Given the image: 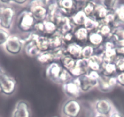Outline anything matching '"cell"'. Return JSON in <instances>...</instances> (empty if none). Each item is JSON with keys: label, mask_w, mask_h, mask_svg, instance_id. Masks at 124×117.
I'll return each mask as SVG.
<instances>
[{"label": "cell", "mask_w": 124, "mask_h": 117, "mask_svg": "<svg viewBox=\"0 0 124 117\" xmlns=\"http://www.w3.org/2000/svg\"><path fill=\"white\" fill-rule=\"evenodd\" d=\"M36 20L29 10H22L18 16L17 26L21 31L30 33L32 31Z\"/></svg>", "instance_id": "1"}, {"label": "cell", "mask_w": 124, "mask_h": 117, "mask_svg": "<svg viewBox=\"0 0 124 117\" xmlns=\"http://www.w3.org/2000/svg\"><path fill=\"white\" fill-rule=\"evenodd\" d=\"M29 10L32 14L37 22H43L47 18V8L42 4L41 1H31Z\"/></svg>", "instance_id": "2"}, {"label": "cell", "mask_w": 124, "mask_h": 117, "mask_svg": "<svg viewBox=\"0 0 124 117\" xmlns=\"http://www.w3.org/2000/svg\"><path fill=\"white\" fill-rule=\"evenodd\" d=\"M16 82L13 77L7 74H0V92L6 95H11L15 92Z\"/></svg>", "instance_id": "3"}, {"label": "cell", "mask_w": 124, "mask_h": 117, "mask_svg": "<svg viewBox=\"0 0 124 117\" xmlns=\"http://www.w3.org/2000/svg\"><path fill=\"white\" fill-rule=\"evenodd\" d=\"M75 80L78 84L82 92H88L94 87L97 86L98 79L91 76L89 73L82 75Z\"/></svg>", "instance_id": "4"}, {"label": "cell", "mask_w": 124, "mask_h": 117, "mask_svg": "<svg viewBox=\"0 0 124 117\" xmlns=\"http://www.w3.org/2000/svg\"><path fill=\"white\" fill-rule=\"evenodd\" d=\"M15 11L10 7L0 8V25L4 29H10L14 20Z\"/></svg>", "instance_id": "5"}, {"label": "cell", "mask_w": 124, "mask_h": 117, "mask_svg": "<svg viewBox=\"0 0 124 117\" xmlns=\"http://www.w3.org/2000/svg\"><path fill=\"white\" fill-rule=\"evenodd\" d=\"M80 104L75 99L68 100L63 106L62 111L65 116L68 117H77L81 112Z\"/></svg>", "instance_id": "6"}, {"label": "cell", "mask_w": 124, "mask_h": 117, "mask_svg": "<svg viewBox=\"0 0 124 117\" xmlns=\"http://www.w3.org/2000/svg\"><path fill=\"white\" fill-rule=\"evenodd\" d=\"M57 26V31L63 35L67 33H71L72 29V23L71 19L68 17L63 16L62 14L58 15L54 21Z\"/></svg>", "instance_id": "7"}, {"label": "cell", "mask_w": 124, "mask_h": 117, "mask_svg": "<svg viewBox=\"0 0 124 117\" xmlns=\"http://www.w3.org/2000/svg\"><path fill=\"white\" fill-rule=\"evenodd\" d=\"M58 9L62 15L68 17L72 15L77 12L76 1L73 0H62L57 1Z\"/></svg>", "instance_id": "8"}, {"label": "cell", "mask_w": 124, "mask_h": 117, "mask_svg": "<svg viewBox=\"0 0 124 117\" xmlns=\"http://www.w3.org/2000/svg\"><path fill=\"white\" fill-rule=\"evenodd\" d=\"M23 46L21 39L16 35H11L5 43L6 50L12 54H18L21 52Z\"/></svg>", "instance_id": "9"}, {"label": "cell", "mask_w": 124, "mask_h": 117, "mask_svg": "<svg viewBox=\"0 0 124 117\" xmlns=\"http://www.w3.org/2000/svg\"><path fill=\"white\" fill-rule=\"evenodd\" d=\"M103 53L101 55L103 62H115L117 58L116 46L112 42H107L103 46Z\"/></svg>", "instance_id": "10"}, {"label": "cell", "mask_w": 124, "mask_h": 117, "mask_svg": "<svg viewBox=\"0 0 124 117\" xmlns=\"http://www.w3.org/2000/svg\"><path fill=\"white\" fill-rule=\"evenodd\" d=\"M62 89L68 96L72 98L73 99L80 97L82 92L75 79L63 84L62 85Z\"/></svg>", "instance_id": "11"}, {"label": "cell", "mask_w": 124, "mask_h": 117, "mask_svg": "<svg viewBox=\"0 0 124 117\" xmlns=\"http://www.w3.org/2000/svg\"><path fill=\"white\" fill-rule=\"evenodd\" d=\"M117 83L116 77L114 76L107 77L100 74L97 87L103 92H109L115 87Z\"/></svg>", "instance_id": "12"}, {"label": "cell", "mask_w": 124, "mask_h": 117, "mask_svg": "<svg viewBox=\"0 0 124 117\" xmlns=\"http://www.w3.org/2000/svg\"><path fill=\"white\" fill-rule=\"evenodd\" d=\"M89 70L88 60L81 58L76 60L75 67L70 71V73L72 77L77 78L82 75L88 73L89 72Z\"/></svg>", "instance_id": "13"}, {"label": "cell", "mask_w": 124, "mask_h": 117, "mask_svg": "<svg viewBox=\"0 0 124 117\" xmlns=\"http://www.w3.org/2000/svg\"><path fill=\"white\" fill-rule=\"evenodd\" d=\"M63 67L57 62H52L48 65L46 70V76L51 81L55 82H58V78Z\"/></svg>", "instance_id": "14"}, {"label": "cell", "mask_w": 124, "mask_h": 117, "mask_svg": "<svg viewBox=\"0 0 124 117\" xmlns=\"http://www.w3.org/2000/svg\"><path fill=\"white\" fill-rule=\"evenodd\" d=\"M13 117H31L29 107L26 101H20L18 102Z\"/></svg>", "instance_id": "15"}, {"label": "cell", "mask_w": 124, "mask_h": 117, "mask_svg": "<svg viewBox=\"0 0 124 117\" xmlns=\"http://www.w3.org/2000/svg\"><path fill=\"white\" fill-rule=\"evenodd\" d=\"M110 37L116 47L124 46V29L119 27L114 28Z\"/></svg>", "instance_id": "16"}, {"label": "cell", "mask_w": 124, "mask_h": 117, "mask_svg": "<svg viewBox=\"0 0 124 117\" xmlns=\"http://www.w3.org/2000/svg\"><path fill=\"white\" fill-rule=\"evenodd\" d=\"M66 54L74 58L75 60H78L81 58L82 47L80 45L76 42H72L68 44L66 48Z\"/></svg>", "instance_id": "17"}, {"label": "cell", "mask_w": 124, "mask_h": 117, "mask_svg": "<svg viewBox=\"0 0 124 117\" xmlns=\"http://www.w3.org/2000/svg\"><path fill=\"white\" fill-rule=\"evenodd\" d=\"M103 59L99 55L94 54L88 59L89 69L91 71H95L100 73L103 65Z\"/></svg>", "instance_id": "18"}, {"label": "cell", "mask_w": 124, "mask_h": 117, "mask_svg": "<svg viewBox=\"0 0 124 117\" xmlns=\"http://www.w3.org/2000/svg\"><path fill=\"white\" fill-rule=\"evenodd\" d=\"M96 110L101 115H107L111 110V104L105 99L99 100L96 102Z\"/></svg>", "instance_id": "19"}, {"label": "cell", "mask_w": 124, "mask_h": 117, "mask_svg": "<svg viewBox=\"0 0 124 117\" xmlns=\"http://www.w3.org/2000/svg\"><path fill=\"white\" fill-rule=\"evenodd\" d=\"M49 40L50 50H54L62 47L64 43L63 36L58 31H57L53 35L49 37Z\"/></svg>", "instance_id": "20"}, {"label": "cell", "mask_w": 124, "mask_h": 117, "mask_svg": "<svg viewBox=\"0 0 124 117\" xmlns=\"http://www.w3.org/2000/svg\"><path fill=\"white\" fill-rule=\"evenodd\" d=\"M89 32L84 26L78 27L73 33L74 38L77 41V43H85L88 42Z\"/></svg>", "instance_id": "21"}, {"label": "cell", "mask_w": 124, "mask_h": 117, "mask_svg": "<svg viewBox=\"0 0 124 117\" xmlns=\"http://www.w3.org/2000/svg\"><path fill=\"white\" fill-rule=\"evenodd\" d=\"M36 57L37 60L43 65H49L54 62V60H55L54 56L51 50L40 52Z\"/></svg>", "instance_id": "22"}, {"label": "cell", "mask_w": 124, "mask_h": 117, "mask_svg": "<svg viewBox=\"0 0 124 117\" xmlns=\"http://www.w3.org/2000/svg\"><path fill=\"white\" fill-rule=\"evenodd\" d=\"M116 68L114 62H103L100 74L107 77H112L116 73Z\"/></svg>", "instance_id": "23"}, {"label": "cell", "mask_w": 124, "mask_h": 117, "mask_svg": "<svg viewBox=\"0 0 124 117\" xmlns=\"http://www.w3.org/2000/svg\"><path fill=\"white\" fill-rule=\"evenodd\" d=\"M60 60L62 67L70 72L75 67L77 60H75L74 58H72L70 55L66 54L60 58Z\"/></svg>", "instance_id": "24"}, {"label": "cell", "mask_w": 124, "mask_h": 117, "mask_svg": "<svg viewBox=\"0 0 124 117\" xmlns=\"http://www.w3.org/2000/svg\"><path fill=\"white\" fill-rule=\"evenodd\" d=\"M35 43L40 52H45L49 51V37L39 35L35 40Z\"/></svg>", "instance_id": "25"}, {"label": "cell", "mask_w": 124, "mask_h": 117, "mask_svg": "<svg viewBox=\"0 0 124 117\" xmlns=\"http://www.w3.org/2000/svg\"><path fill=\"white\" fill-rule=\"evenodd\" d=\"M108 13L109 12L106 9V8L102 4H97L94 12L91 18L100 23L106 17Z\"/></svg>", "instance_id": "26"}, {"label": "cell", "mask_w": 124, "mask_h": 117, "mask_svg": "<svg viewBox=\"0 0 124 117\" xmlns=\"http://www.w3.org/2000/svg\"><path fill=\"white\" fill-rule=\"evenodd\" d=\"M103 39L104 38L99 33H97V31H94L89 33L88 41L91 44L90 45L93 47L94 46L98 47L101 46V44L103 43Z\"/></svg>", "instance_id": "27"}, {"label": "cell", "mask_w": 124, "mask_h": 117, "mask_svg": "<svg viewBox=\"0 0 124 117\" xmlns=\"http://www.w3.org/2000/svg\"><path fill=\"white\" fill-rule=\"evenodd\" d=\"M87 17L82 10H79L75 13L72 16L71 20L72 25H75L77 26H83Z\"/></svg>", "instance_id": "28"}, {"label": "cell", "mask_w": 124, "mask_h": 117, "mask_svg": "<svg viewBox=\"0 0 124 117\" xmlns=\"http://www.w3.org/2000/svg\"><path fill=\"white\" fill-rule=\"evenodd\" d=\"M24 50L26 54L32 57H37L41 52L37 46L35 42H31L26 44Z\"/></svg>", "instance_id": "29"}, {"label": "cell", "mask_w": 124, "mask_h": 117, "mask_svg": "<svg viewBox=\"0 0 124 117\" xmlns=\"http://www.w3.org/2000/svg\"><path fill=\"white\" fill-rule=\"evenodd\" d=\"M100 26V23L91 17H87L84 24V27L89 32L96 31Z\"/></svg>", "instance_id": "30"}, {"label": "cell", "mask_w": 124, "mask_h": 117, "mask_svg": "<svg viewBox=\"0 0 124 117\" xmlns=\"http://www.w3.org/2000/svg\"><path fill=\"white\" fill-rule=\"evenodd\" d=\"M43 22L45 34H47L51 36L57 31V25L53 21H50L49 20H46Z\"/></svg>", "instance_id": "31"}, {"label": "cell", "mask_w": 124, "mask_h": 117, "mask_svg": "<svg viewBox=\"0 0 124 117\" xmlns=\"http://www.w3.org/2000/svg\"><path fill=\"white\" fill-rule=\"evenodd\" d=\"M97 4L94 1H86V3L82 9V11L84 12L87 17H92L94 12L95 9Z\"/></svg>", "instance_id": "32"}, {"label": "cell", "mask_w": 124, "mask_h": 117, "mask_svg": "<svg viewBox=\"0 0 124 117\" xmlns=\"http://www.w3.org/2000/svg\"><path fill=\"white\" fill-rule=\"evenodd\" d=\"M113 28L109 25L100 23V26L96 31L99 33L103 37H110Z\"/></svg>", "instance_id": "33"}, {"label": "cell", "mask_w": 124, "mask_h": 117, "mask_svg": "<svg viewBox=\"0 0 124 117\" xmlns=\"http://www.w3.org/2000/svg\"><path fill=\"white\" fill-rule=\"evenodd\" d=\"M94 53V47L91 45H86L84 47H82V53H81V58L84 59H89Z\"/></svg>", "instance_id": "34"}, {"label": "cell", "mask_w": 124, "mask_h": 117, "mask_svg": "<svg viewBox=\"0 0 124 117\" xmlns=\"http://www.w3.org/2000/svg\"><path fill=\"white\" fill-rule=\"evenodd\" d=\"M73 79L74 77H72L71 73L68 70H65V69L63 68V70H62V72H61L59 78H58V83H61L62 84H65L66 82H69V81H71Z\"/></svg>", "instance_id": "35"}, {"label": "cell", "mask_w": 124, "mask_h": 117, "mask_svg": "<svg viewBox=\"0 0 124 117\" xmlns=\"http://www.w3.org/2000/svg\"><path fill=\"white\" fill-rule=\"evenodd\" d=\"M102 5L106 8L109 12H114L115 11L116 6L117 3V1H102Z\"/></svg>", "instance_id": "36"}, {"label": "cell", "mask_w": 124, "mask_h": 117, "mask_svg": "<svg viewBox=\"0 0 124 117\" xmlns=\"http://www.w3.org/2000/svg\"><path fill=\"white\" fill-rule=\"evenodd\" d=\"M114 14H116L118 21L124 23V4H122L116 8Z\"/></svg>", "instance_id": "37"}, {"label": "cell", "mask_w": 124, "mask_h": 117, "mask_svg": "<svg viewBox=\"0 0 124 117\" xmlns=\"http://www.w3.org/2000/svg\"><path fill=\"white\" fill-rule=\"evenodd\" d=\"M117 73L120 74L124 73V57H120L117 58L115 62Z\"/></svg>", "instance_id": "38"}, {"label": "cell", "mask_w": 124, "mask_h": 117, "mask_svg": "<svg viewBox=\"0 0 124 117\" xmlns=\"http://www.w3.org/2000/svg\"><path fill=\"white\" fill-rule=\"evenodd\" d=\"M53 53L54 56L55 60L57 59V58H60L62 56H63L64 55L66 54V49L63 48V47L55 49V50H51Z\"/></svg>", "instance_id": "39"}, {"label": "cell", "mask_w": 124, "mask_h": 117, "mask_svg": "<svg viewBox=\"0 0 124 117\" xmlns=\"http://www.w3.org/2000/svg\"><path fill=\"white\" fill-rule=\"evenodd\" d=\"M9 37L10 35L8 31L4 30V29L0 28V45L5 44Z\"/></svg>", "instance_id": "40"}, {"label": "cell", "mask_w": 124, "mask_h": 117, "mask_svg": "<svg viewBox=\"0 0 124 117\" xmlns=\"http://www.w3.org/2000/svg\"><path fill=\"white\" fill-rule=\"evenodd\" d=\"M33 30L35 31L37 33L45 34V29H44L43 22H36L34 26Z\"/></svg>", "instance_id": "41"}, {"label": "cell", "mask_w": 124, "mask_h": 117, "mask_svg": "<svg viewBox=\"0 0 124 117\" xmlns=\"http://www.w3.org/2000/svg\"><path fill=\"white\" fill-rule=\"evenodd\" d=\"M63 36L64 43H66L67 45L72 43V40L74 39V34L72 33H67V34H65Z\"/></svg>", "instance_id": "42"}, {"label": "cell", "mask_w": 124, "mask_h": 117, "mask_svg": "<svg viewBox=\"0 0 124 117\" xmlns=\"http://www.w3.org/2000/svg\"><path fill=\"white\" fill-rule=\"evenodd\" d=\"M116 79L118 84L124 87V73L119 74L116 77Z\"/></svg>", "instance_id": "43"}, {"label": "cell", "mask_w": 124, "mask_h": 117, "mask_svg": "<svg viewBox=\"0 0 124 117\" xmlns=\"http://www.w3.org/2000/svg\"><path fill=\"white\" fill-rule=\"evenodd\" d=\"M116 50L117 56L124 57V46L116 47Z\"/></svg>", "instance_id": "44"}, {"label": "cell", "mask_w": 124, "mask_h": 117, "mask_svg": "<svg viewBox=\"0 0 124 117\" xmlns=\"http://www.w3.org/2000/svg\"><path fill=\"white\" fill-rule=\"evenodd\" d=\"M111 117H123V116L120 113H119V112H116L112 113L111 115Z\"/></svg>", "instance_id": "45"}, {"label": "cell", "mask_w": 124, "mask_h": 117, "mask_svg": "<svg viewBox=\"0 0 124 117\" xmlns=\"http://www.w3.org/2000/svg\"><path fill=\"white\" fill-rule=\"evenodd\" d=\"M12 2H14V3H17V4H24V3H27V1H26V0H21V1H12Z\"/></svg>", "instance_id": "46"}, {"label": "cell", "mask_w": 124, "mask_h": 117, "mask_svg": "<svg viewBox=\"0 0 124 117\" xmlns=\"http://www.w3.org/2000/svg\"><path fill=\"white\" fill-rule=\"evenodd\" d=\"M0 2L3 3H6V4H9L10 3H12V1H0Z\"/></svg>", "instance_id": "47"}, {"label": "cell", "mask_w": 124, "mask_h": 117, "mask_svg": "<svg viewBox=\"0 0 124 117\" xmlns=\"http://www.w3.org/2000/svg\"><path fill=\"white\" fill-rule=\"evenodd\" d=\"M95 117H105L103 115H97Z\"/></svg>", "instance_id": "48"}, {"label": "cell", "mask_w": 124, "mask_h": 117, "mask_svg": "<svg viewBox=\"0 0 124 117\" xmlns=\"http://www.w3.org/2000/svg\"><path fill=\"white\" fill-rule=\"evenodd\" d=\"M2 71H1V68H0V74L1 73Z\"/></svg>", "instance_id": "49"}, {"label": "cell", "mask_w": 124, "mask_h": 117, "mask_svg": "<svg viewBox=\"0 0 124 117\" xmlns=\"http://www.w3.org/2000/svg\"></svg>", "instance_id": "50"}]
</instances>
